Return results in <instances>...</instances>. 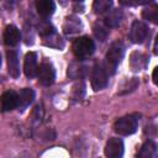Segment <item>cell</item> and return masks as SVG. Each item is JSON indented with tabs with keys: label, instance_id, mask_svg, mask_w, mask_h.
Here are the masks:
<instances>
[{
	"label": "cell",
	"instance_id": "1",
	"mask_svg": "<svg viewBox=\"0 0 158 158\" xmlns=\"http://www.w3.org/2000/svg\"><path fill=\"white\" fill-rule=\"evenodd\" d=\"M122 57H123V44L121 42L116 41L110 46V48L106 53V57H105L104 67H105L107 74H114L115 73V70H116L118 63L121 62Z\"/></svg>",
	"mask_w": 158,
	"mask_h": 158
},
{
	"label": "cell",
	"instance_id": "2",
	"mask_svg": "<svg viewBox=\"0 0 158 158\" xmlns=\"http://www.w3.org/2000/svg\"><path fill=\"white\" fill-rule=\"evenodd\" d=\"M139 115L137 114H131L123 117H120L115 123H114V131L121 136H130L136 132L137 126H138V118Z\"/></svg>",
	"mask_w": 158,
	"mask_h": 158
},
{
	"label": "cell",
	"instance_id": "3",
	"mask_svg": "<svg viewBox=\"0 0 158 158\" xmlns=\"http://www.w3.org/2000/svg\"><path fill=\"white\" fill-rule=\"evenodd\" d=\"M72 49H73V53L78 58H86V57L93 54V52L95 49V46H94V42L90 37L83 36V37L77 38L73 42Z\"/></svg>",
	"mask_w": 158,
	"mask_h": 158
},
{
	"label": "cell",
	"instance_id": "4",
	"mask_svg": "<svg viewBox=\"0 0 158 158\" xmlns=\"http://www.w3.org/2000/svg\"><path fill=\"white\" fill-rule=\"evenodd\" d=\"M107 84V72L102 63H96L93 69L91 75V86L95 91L101 90Z\"/></svg>",
	"mask_w": 158,
	"mask_h": 158
},
{
	"label": "cell",
	"instance_id": "5",
	"mask_svg": "<svg viewBox=\"0 0 158 158\" xmlns=\"http://www.w3.org/2000/svg\"><path fill=\"white\" fill-rule=\"evenodd\" d=\"M37 77H38L40 84H42L44 86H48V85L53 84L54 77H56L53 65L49 62H46V60L42 62L40 64V68H37Z\"/></svg>",
	"mask_w": 158,
	"mask_h": 158
},
{
	"label": "cell",
	"instance_id": "6",
	"mask_svg": "<svg viewBox=\"0 0 158 158\" xmlns=\"http://www.w3.org/2000/svg\"><path fill=\"white\" fill-rule=\"evenodd\" d=\"M148 36V27L141 21H135L130 30V40L133 43H142Z\"/></svg>",
	"mask_w": 158,
	"mask_h": 158
},
{
	"label": "cell",
	"instance_id": "7",
	"mask_svg": "<svg viewBox=\"0 0 158 158\" xmlns=\"http://www.w3.org/2000/svg\"><path fill=\"white\" fill-rule=\"evenodd\" d=\"M104 153L109 158H118L123 154V142L120 138H110L106 142Z\"/></svg>",
	"mask_w": 158,
	"mask_h": 158
},
{
	"label": "cell",
	"instance_id": "8",
	"mask_svg": "<svg viewBox=\"0 0 158 158\" xmlns=\"http://www.w3.org/2000/svg\"><path fill=\"white\" fill-rule=\"evenodd\" d=\"M1 110L11 111L19 106V94L14 90H7L1 95Z\"/></svg>",
	"mask_w": 158,
	"mask_h": 158
},
{
	"label": "cell",
	"instance_id": "9",
	"mask_svg": "<svg viewBox=\"0 0 158 158\" xmlns=\"http://www.w3.org/2000/svg\"><path fill=\"white\" fill-rule=\"evenodd\" d=\"M23 72L27 78H33L37 75V54L35 52H28L25 56Z\"/></svg>",
	"mask_w": 158,
	"mask_h": 158
},
{
	"label": "cell",
	"instance_id": "10",
	"mask_svg": "<svg viewBox=\"0 0 158 158\" xmlns=\"http://www.w3.org/2000/svg\"><path fill=\"white\" fill-rule=\"evenodd\" d=\"M20 38H21V35H20V31L16 26L14 25H9L5 27V31H4V42L10 46V47H14L16 46L19 42H20Z\"/></svg>",
	"mask_w": 158,
	"mask_h": 158
},
{
	"label": "cell",
	"instance_id": "11",
	"mask_svg": "<svg viewBox=\"0 0 158 158\" xmlns=\"http://www.w3.org/2000/svg\"><path fill=\"white\" fill-rule=\"evenodd\" d=\"M6 58H7L9 74L12 78H19V75H20V64H19V56H17V53L15 51H7Z\"/></svg>",
	"mask_w": 158,
	"mask_h": 158
},
{
	"label": "cell",
	"instance_id": "12",
	"mask_svg": "<svg viewBox=\"0 0 158 158\" xmlns=\"http://www.w3.org/2000/svg\"><path fill=\"white\" fill-rule=\"evenodd\" d=\"M36 9L41 16L48 17L54 12L56 5H54L53 0H37L36 1Z\"/></svg>",
	"mask_w": 158,
	"mask_h": 158
},
{
	"label": "cell",
	"instance_id": "13",
	"mask_svg": "<svg viewBox=\"0 0 158 158\" xmlns=\"http://www.w3.org/2000/svg\"><path fill=\"white\" fill-rule=\"evenodd\" d=\"M121 20H122V12L120 10L109 11L104 17V22L107 27H117Z\"/></svg>",
	"mask_w": 158,
	"mask_h": 158
},
{
	"label": "cell",
	"instance_id": "14",
	"mask_svg": "<svg viewBox=\"0 0 158 158\" xmlns=\"http://www.w3.org/2000/svg\"><path fill=\"white\" fill-rule=\"evenodd\" d=\"M130 63H131L132 70L139 72V70H142V69L146 67L147 58H146L144 54L138 53V52H135V53H132V56H131V62H130Z\"/></svg>",
	"mask_w": 158,
	"mask_h": 158
},
{
	"label": "cell",
	"instance_id": "15",
	"mask_svg": "<svg viewBox=\"0 0 158 158\" xmlns=\"http://www.w3.org/2000/svg\"><path fill=\"white\" fill-rule=\"evenodd\" d=\"M35 99V91L30 88H23L19 93V106L21 105L22 107L30 105Z\"/></svg>",
	"mask_w": 158,
	"mask_h": 158
},
{
	"label": "cell",
	"instance_id": "16",
	"mask_svg": "<svg viewBox=\"0 0 158 158\" xmlns=\"http://www.w3.org/2000/svg\"><path fill=\"white\" fill-rule=\"evenodd\" d=\"M157 154V146L154 142L152 141H147L143 143L139 153H138V157L141 158H152V157H156Z\"/></svg>",
	"mask_w": 158,
	"mask_h": 158
},
{
	"label": "cell",
	"instance_id": "17",
	"mask_svg": "<svg viewBox=\"0 0 158 158\" xmlns=\"http://www.w3.org/2000/svg\"><path fill=\"white\" fill-rule=\"evenodd\" d=\"M112 6V0H94L93 10L95 14H104Z\"/></svg>",
	"mask_w": 158,
	"mask_h": 158
},
{
	"label": "cell",
	"instance_id": "18",
	"mask_svg": "<svg viewBox=\"0 0 158 158\" xmlns=\"http://www.w3.org/2000/svg\"><path fill=\"white\" fill-rule=\"evenodd\" d=\"M157 9H158V7H157L156 5L148 6V7L143 9L142 16H143L146 20H148V21H151V22H153V23H157V20H158V10H157Z\"/></svg>",
	"mask_w": 158,
	"mask_h": 158
},
{
	"label": "cell",
	"instance_id": "19",
	"mask_svg": "<svg viewBox=\"0 0 158 158\" xmlns=\"http://www.w3.org/2000/svg\"><path fill=\"white\" fill-rule=\"evenodd\" d=\"M102 32H104V33H107V31H106V30H104L101 26H99V27H98V25H96V26H94V33L96 35V37H99V40H100V41H104V40H105V38L102 37V35H101Z\"/></svg>",
	"mask_w": 158,
	"mask_h": 158
},
{
	"label": "cell",
	"instance_id": "20",
	"mask_svg": "<svg viewBox=\"0 0 158 158\" xmlns=\"http://www.w3.org/2000/svg\"><path fill=\"white\" fill-rule=\"evenodd\" d=\"M122 5L125 6H133V5H137L136 4V0H118Z\"/></svg>",
	"mask_w": 158,
	"mask_h": 158
},
{
	"label": "cell",
	"instance_id": "21",
	"mask_svg": "<svg viewBox=\"0 0 158 158\" xmlns=\"http://www.w3.org/2000/svg\"><path fill=\"white\" fill-rule=\"evenodd\" d=\"M157 72H158V68H154V69H153V74H152V78H153V83H154V84L158 83V81H157Z\"/></svg>",
	"mask_w": 158,
	"mask_h": 158
},
{
	"label": "cell",
	"instance_id": "22",
	"mask_svg": "<svg viewBox=\"0 0 158 158\" xmlns=\"http://www.w3.org/2000/svg\"><path fill=\"white\" fill-rule=\"evenodd\" d=\"M151 1H153V0H136V4L138 5H141V4H149Z\"/></svg>",
	"mask_w": 158,
	"mask_h": 158
},
{
	"label": "cell",
	"instance_id": "23",
	"mask_svg": "<svg viewBox=\"0 0 158 158\" xmlns=\"http://www.w3.org/2000/svg\"><path fill=\"white\" fill-rule=\"evenodd\" d=\"M1 63H2V59H1V54H0V67H1Z\"/></svg>",
	"mask_w": 158,
	"mask_h": 158
},
{
	"label": "cell",
	"instance_id": "24",
	"mask_svg": "<svg viewBox=\"0 0 158 158\" xmlns=\"http://www.w3.org/2000/svg\"><path fill=\"white\" fill-rule=\"evenodd\" d=\"M74 1H81V0H74Z\"/></svg>",
	"mask_w": 158,
	"mask_h": 158
}]
</instances>
